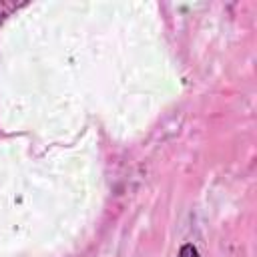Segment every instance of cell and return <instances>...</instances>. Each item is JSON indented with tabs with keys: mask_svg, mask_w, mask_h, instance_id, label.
Wrapping results in <instances>:
<instances>
[{
	"mask_svg": "<svg viewBox=\"0 0 257 257\" xmlns=\"http://www.w3.org/2000/svg\"><path fill=\"white\" fill-rule=\"evenodd\" d=\"M179 257H201V255L193 245H183L179 251Z\"/></svg>",
	"mask_w": 257,
	"mask_h": 257,
	"instance_id": "cell-1",
	"label": "cell"
},
{
	"mask_svg": "<svg viewBox=\"0 0 257 257\" xmlns=\"http://www.w3.org/2000/svg\"><path fill=\"white\" fill-rule=\"evenodd\" d=\"M16 8V4H10V2H0V22Z\"/></svg>",
	"mask_w": 257,
	"mask_h": 257,
	"instance_id": "cell-2",
	"label": "cell"
}]
</instances>
